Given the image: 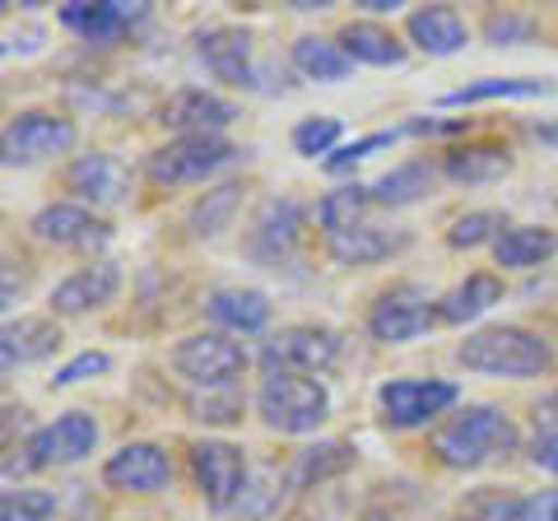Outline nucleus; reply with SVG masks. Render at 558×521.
Listing matches in <instances>:
<instances>
[{"mask_svg": "<svg viewBox=\"0 0 558 521\" xmlns=\"http://www.w3.org/2000/svg\"><path fill=\"white\" fill-rule=\"evenodd\" d=\"M172 368L205 391L233 387V377H242V368H247V350L219 331H201V336H186L178 350H172Z\"/></svg>", "mask_w": 558, "mask_h": 521, "instance_id": "nucleus-6", "label": "nucleus"}, {"mask_svg": "<svg viewBox=\"0 0 558 521\" xmlns=\"http://www.w3.org/2000/svg\"><path fill=\"white\" fill-rule=\"evenodd\" d=\"M410 38L428 57H451V51L465 47V20L451 5H424L410 14Z\"/></svg>", "mask_w": 558, "mask_h": 521, "instance_id": "nucleus-21", "label": "nucleus"}, {"mask_svg": "<svg viewBox=\"0 0 558 521\" xmlns=\"http://www.w3.org/2000/svg\"><path fill=\"white\" fill-rule=\"evenodd\" d=\"M428 182H433V168L428 163H400L396 172H387V178L373 186V201H381V205H405L414 196H424Z\"/></svg>", "mask_w": 558, "mask_h": 521, "instance_id": "nucleus-33", "label": "nucleus"}, {"mask_svg": "<svg viewBox=\"0 0 558 521\" xmlns=\"http://www.w3.org/2000/svg\"><path fill=\"white\" fill-rule=\"evenodd\" d=\"M447 405H457V387L451 381H414L400 377L381 387V410H387L391 428H418L428 420H438Z\"/></svg>", "mask_w": 558, "mask_h": 521, "instance_id": "nucleus-11", "label": "nucleus"}, {"mask_svg": "<svg viewBox=\"0 0 558 521\" xmlns=\"http://www.w3.org/2000/svg\"><path fill=\"white\" fill-rule=\"evenodd\" d=\"M363 5L377 10V14H387V10H396V5H400V0H363Z\"/></svg>", "mask_w": 558, "mask_h": 521, "instance_id": "nucleus-45", "label": "nucleus"}, {"mask_svg": "<svg viewBox=\"0 0 558 521\" xmlns=\"http://www.w3.org/2000/svg\"><path fill=\"white\" fill-rule=\"evenodd\" d=\"M293 65H299L307 80H326V84H336L354 71V61L344 57V47L330 43V38H299L293 43Z\"/></svg>", "mask_w": 558, "mask_h": 521, "instance_id": "nucleus-29", "label": "nucleus"}, {"mask_svg": "<svg viewBox=\"0 0 558 521\" xmlns=\"http://www.w3.org/2000/svg\"><path fill=\"white\" fill-rule=\"evenodd\" d=\"M299 223H303V210L293 201H270L266 205V215H260L256 223V233H252V252L256 256H284L293 247V238H299Z\"/></svg>", "mask_w": 558, "mask_h": 521, "instance_id": "nucleus-27", "label": "nucleus"}, {"mask_svg": "<svg viewBox=\"0 0 558 521\" xmlns=\"http://www.w3.org/2000/svg\"><path fill=\"white\" fill-rule=\"evenodd\" d=\"M502 215L498 210H475V215H461L457 223H451V233H447V242L451 247H480V242H488V238H502Z\"/></svg>", "mask_w": 558, "mask_h": 521, "instance_id": "nucleus-35", "label": "nucleus"}, {"mask_svg": "<svg viewBox=\"0 0 558 521\" xmlns=\"http://www.w3.org/2000/svg\"><path fill=\"white\" fill-rule=\"evenodd\" d=\"M433 451H438L442 465L475 471V465H488V461L517 451V424L494 405H475L433 433Z\"/></svg>", "mask_w": 558, "mask_h": 521, "instance_id": "nucleus-1", "label": "nucleus"}, {"mask_svg": "<svg viewBox=\"0 0 558 521\" xmlns=\"http://www.w3.org/2000/svg\"><path fill=\"white\" fill-rule=\"evenodd\" d=\"M349 465H354V447L349 443H317V447H303L299 451V461H293V484L299 489H312V484H322V480H336L344 475Z\"/></svg>", "mask_w": 558, "mask_h": 521, "instance_id": "nucleus-28", "label": "nucleus"}, {"mask_svg": "<svg viewBox=\"0 0 558 521\" xmlns=\"http://www.w3.org/2000/svg\"><path fill=\"white\" fill-rule=\"evenodd\" d=\"M396 135L391 131H377V135H363V141H354V145H344V149H336V159H330V168H349V163H359L368 149H381V145H391Z\"/></svg>", "mask_w": 558, "mask_h": 521, "instance_id": "nucleus-42", "label": "nucleus"}, {"mask_svg": "<svg viewBox=\"0 0 558 521\" xmlns=\"http://www.w3.org/2000/svg\"><path fill=\"white\" fill-rule=\"evenodd\" d=\"M442 172L451 182H465V186L498 182L502 172H512V154L502 145H461V149H447Z\"/></svg>", "mask_w": 558, "mask_h": 521, "instance_id": "nucleus-24", "label": "nucleus"}, {"mask_svg": "<svg viewBox=\"0 0 558 521\" xmlns=\"http://www.w3.org/2000/svg\"><path fill=\"white\" fill-rule=\"evenodd\" d=\"M554 252H558V233L539 229V223H512V229H502V238L494 242L498 266H512V270H531L539 260H549Z\"/></svg>", "mask_w": 558, "mask_h": 521, "instance_id": "nucleus-23", "label": "nucleus"}, {"mask_svg": "<svg viewBox=\"0 0 558 521\" xmlns=\"http://www.w3.org/2000/svg\"><path fill=\"white\" fill-rule=\"evenodd\" d=\"M65 182L70 191H75L80 201H89V205H121L126 201V191H131V172L121 168L112 154H80L75 163H70L65 172Z\"/></svg>", "mask_w": 558, "mask_h": 521, "instance_id": "nucleus-16", "label": "nucleus"}, {"mask_svg": "<svg viewBox=\"0 0 558 521\" xmlns=\"http://www.w3.org/2000/svg\"><path fill=\"white\" fill-rule=\"evenodd\" d=\"M336 141H340V121L336 117H312V121H299V126H293V149L312 154V159H317V154H330Z\"/></svg>", "mask_w": 558, "mask_h": 521, "instance_id": "nucleus-37", "label": "nucleus"}, {"mask_svg": "<svg viewBox=\"0 0 558 521\" xmlns=\"http://www.w3.org/2000/svg\"><path fill=\"white\" fill-rule=\"evenodd\" d=\"M233 145L223 141V135H178L172 145L163 149H154L149 154V182H159V186H186V182H205L215 168H223L233 159Z\"/></svg>", "mask_w": 558, "mask_h": 521, "instance_id": "nucleus-4", "label": "nucleus"}, {"mask_svg": "<svg viewBox=\"0 0 558 521\" xmlns=\"http://www.w3.org/2000/svg\"><path fill=\"white\" fill-rule=\"evenodd\" d=\"M457 359L470 373L488 377H539L549 373L554 350L535 331H521V326H488V331L465 336Z\"/></svg>", "mask_w": 558, "mask_h": 521, "instance_id": "nucleus-2", "label": "nucleus"}, {"mask_svg": "<svg viewBox=\"0 0 558 521\" xmlns=\"http://www.w3.org/2000/svg\"><path fill=\"white\" fill-rule=\"evenodd\" d=\"M117 289H121V270L112 266V260H94V266H80L75 275H65V280L51 289V312L75 317V312L112 303Z\"/></svg>", "mask_w": 558, "mask_h": 521, "instance_id": "nucleus-15", "label": "nucleus"}, {"mask_svg": "<svg viewBox=\"0 0 558 521\" xmlns=\"http://www.w3.org/2000/svg\"><path fill=\"white\" fill-rule=\"evenodd\" d=\"M75 145V121L57 112H20L5 126V159L10 163H33L47 154H61Z\"/></svg>", "mask_w": 558, "mask_h": 521, "instance_id": "nucleus-12", "label": "nucleus"}, {"mask_svg": "<svg viewBox=\"0 0 558 521\" xmlns=\"http://www.w3.org/2000/svg\"><path fill=\"white\" fill-rule=\"evenodd\" d=\"M526 33H535V20H517V14H488V38H494L498 47L512 43V38H526Z\"/></svg>", "mask_w": 558, "mask_h": 521, "instance_id": "nucleus-41", "label": "nucleus"}, {"mask_svg": "<svg viewBox=\"0 0 558 521\" xmlns=\"http://www.w3.org/2000/svg\"><path fill=\"white\" fill-rule=\"evenodd\" d=\"M238 391L233 387H209L205 396H191V420H201V424H229L238 420Z\"/></svg>", "mask_w": 558, "mask_h": 521, "instance_id": "nucleus-36", "label": "nucleus"}, {"mask_svg": "<svg viewBox=\"0 0 558 521\" xmlns=\"http://www.w3.org/2000/svg\"><path fill=\"white\" fill-rule=\"evenodd\" d=\"M535 443L558 447V391H549L545 401L535 405Z\"/></svg>", "mask_w": 558, "mask_h": 521, "instance_id": "nucleus-40", "label": "nucleus"}, {"mask_svg": "<svg viewBox=\"0 0 558 521\" xmlns=\"http://www.w3.org/2000/svg\"><path fill=\"white\" fill-rule=\"evenodd\" d=\"M196 51H201L205 71L215 80L238 84V89L252 84V38H247V28H209L196 38Z\"/></svg>", "mask_w": 558, "mask_h": 521, "instance_id": "nucleus-17", "label": "nucleus"}, {"mask_svg": "<svg viewBox=\"0 0 558 521\" xmlns=\"http://www.w3.org/2000/svg\"><path fill=\"white\" fill-rule=\"evenodd\" d=\"M326 247L330 256L340 260V266H363V260H381V256H391L396 247H405V233H387V229H377V223H354V229H344V233H330L326 238Z\"/></svg>", "mask_w": 558, "mask_h": 521, "instance_id": "nucleus-22", "label": "nucleus"}, {"mask_svg": "<svg viewBox=\"0 0 558 521\" xmlns=\"http://www.w3.org/2000/svg\"><path fill=\"white\" fill-rule=\"evenodd\" d=\"M102 480L121 494H159L172 484V461L154 443H126L102 461Z\"/></svg>", "mask_w": 558, "mask_h": 521, "instance_id": "nucleus-10", "label": "nucleus"}, {"mask_svg": "<svg viewBox=\"0 0 558 521\" xmlns=\"http://www.w3.org/2000/svg\"><path fill=\"white\" fill-rule=\"evenodd\" d=\"M191 480H196V489L209 508L229 512L233 502L247 494V457H242V447H233V443L205 438L191 447Z\"/></svg>", "mask_w": 558, "mask_h": 521, "instance_id": "nucleus-5", "label": "nucleus"}, {"mask_svg": "<svg viewBox=\"0 0 558 521\" xmlns=\"http://www.w3.org/2000/svg\"><path fill=\"white\" fill-rule=\"evenodd\" d=\"M554 89L549 80H475L465 89L442 94L447 108H461V102H488V98H545Z\"/></svg>", "mask_w": 558, "mask_h": 521, "instance_id": "nucleus-31", "label": "nucleus"}, {"mask_svg": "<svg viewBox=\"0 0 558 521\" xmlns=\"http://www.w3.org/2000/svg\"><path fill=\"white\" fill-rule=\"evenodd\" d=\"M205 307H209V317L219 326H229V331H260V326L270 322V303H266V293H256V289H215Z\"/></svg>", "mask_w": 558, "mask_h": 521, "instance_id": "nucleus-26", "label": "nucleus"}, {"mask_svg": "<svg viewBox=\"0 0 558 521\" xmlns=\"http://www.w3.org/2000/svg\"><path fill=\"white\" fill-rule=\"evenodd\" d=\"M336 43L344 47L349 61H363V65H400L405 61V47L396 43V33L381 28V24H368V20L344 24Z\"/></svg>", "mask_w": 558, "mask_h": 521, "instance_id": "nucleus-25", "label": "nucleus"}, {"mask_svg": "<svg viewBox=\"0 0 558 521\" xmlns=\"http://www.w3.org/2000/svg\"><path fill=\"white\" fill-rule=\"evenodd\" d=\"M98 443V424L89 420V414H61L57 424H43L38 433L28 438V457L24 465L28 471H43V465H70V461H80V457H89Z\"/></svg>", "mask_w": 558, "mask_h": 521, "instance_id": "nucleus-9", "label": "nucleus"}, {"mask_svg": "<svg viewBox=\"0 0 558 521\" xmlns=\"http://www.w3.org/2000/svg\"><path fill=\"white\" fill-rule=\"evenodd\" d=\"M233 117H238L233 102H223L219 94H205V89H178L159 112L163 126H172L178 135H219Z\"/></svg>", "mask_w": 558, "mask_h": 521, "instance_id": "nucleus-14", "label": "nucleus"}, {"mask_svg": "<svg viewBox=\"0 0 558 521\" xmlns=\"http://www.w3.org/2000/svg\"><path fill=\"white\" fill-rule=\"evenodd\" d=\"M535 465H545V471H554V475H558V447L535 443Z\"/></svg>", "mask_w": 558, "mask_h": 521, "instance_id": "nucleus-44", "label": "nucleus"}, {"mask_svg": "<svg viewBox=\"0 0 558 521\" xmlns=\"http://www.w3.org/2000/svg\"><path fill=\"white\" fill-rule=\"evenodd\" d=\"M57 512V494L47 489H10L0 498V521H47Z\"/></svg>", "mask_w": 558, "mask_h": 521, "instance_id": "nucleus-34", "label": "nucleus"}, {"mask_svg": "<svg viewBox=\"0 0 558 521\" xmlns=\"http://www.w3.org/2000/svg\"><path fill=\"white\" fill-rule=\"evenodd\" d=\"M433 322H438V307H428L424 293L410 289V284L387 289V293H381V299L373 303V312H368V331H373V340H381V344H405V340H414V336H424Z\"/></svg>", "mask_w": 558, "mask_h": 521, "instance_id": "nucleus-8", "label": "nucleus"}, {"mask_svg": "<svg viewBox=\"0 0 558 521\" xmlns=\"http://www.w3.org/2000/svg\"><path fill=\"white\" fill-rule=\"evenodd\" d=\"M373 205V186H340V191H326L322 205H317V219H322V233H344L363 223V210Z\"/></svg>", "mask_w": 558, "mask_h": 521, "instance_id": "nucleus-30", "label": "nucleus"}, {"mask_svg": "<svg viewBox=\"0 0 558 521\" xmlns=\"http://www.w3.org/2000/svg\"><path fill=\"white\" fill-rule=\"evenodd\" d=\"M461 521H526V498L508 489H475L461 502Z\"/></svg>", "mask_w": 558, "mask_h": 521, "instance_id": "nucleus-32", "label": "nucleus"}, {"mask_svg": "<svg viewBox=\"0 0 558 521\" xmlns=\"http://www.w3.org/2000/svg\"><path fill=\"white\" fill-rule=\"evenodd\" d=\"M140 20L135 5H121V0H70L61 10V24L84 33L89 43H108L117 33H126Z\"/></svg>", "mask_w": 558, "mask_h": 521, "instance_id": "nucleus-18", "label": "nucleus"}, {"mask_svg": "<svg viewBox=\"0 0 558 521\" xmlns=\"http://www.w3.org/2000/svg\"><path fill=\"white\" fill-rule=\"evenodd\" d=\"M94 373H108V354H80V359H70L65 368L51 377V387H70V381H84V377H94Z\"/></svg>", "mask_w": 558, "mask_h": 521, "instance_id": "nucleus-39", "label": "nucleus"}, {"mask_svg": "<svg viewBox=\"0 0 558 521\" xmlns=\"http://www.w3.org/2000/svg\"><path fill=\"white\" fill-rule=\"evenodd\" d=\"M238 191H242V186H219L215 196H209V205H205V201L196 205V215H191V223H196V233H215V229H219V219L233 210Z\"/></svg>", "mask_w": 558, "mask_h": 521, "instance_id": "nucleus-38", "label": "nucleus"}, {"mask_svg": "<svg viewBox=\"0 0 558 521\" xmlns=\"http://www.w3.org/2000/svg\"><path fill=\"white\" fill-rule=\"evenodd\" d=\"M270 373H326L330 363L340 359V336L330 331V326H289V331H279L266 350H260Z\"/></svg>", "mask_w": 558, "mask_h": 521, "instance_id": "nucleus-7", "label": "nucleus"}, {"mask_svg": "<svg viewBox=\"0 0 558 521\" xmlns=\"http://www.w3.org/2000/svg\"><path fill=\"white\" fill-rule=\"evenodd\" d=\"M494 303H502V280H498V275H488V270H475V275H465V280L451 293H442V299H438V322L465 326V322L484 317Z\"/></svg>", "mask_w": 558, "mask_h": 521, "instance_id": "nucleus-19", "label": "nucleus"}, {"mask_svg": "<svg viewBox=\"0 0 558 521\" xmlns=\"http://www.w3.org/2000/svg\"><path fill=\"white\" fill-rule=\"evenodd\" d=\"M57 344H61V331L47 317H20V322H5V331H0V359H5V368L38 363L47 354H57Z\"/></svg>", "mask_w": 558, "mask_h": 521, "instance_id": "nucleus-20", "label": "nucleus"}, {"mask_svg": "<svg viewBox=\"0 0 558 521\" xmlns=\"http://www.w3.org/2000/svg\"><path fill=\"white\" fill-rule=\"evenodd\" d=\"M28 229H33V238L51 242V247H80V252H94L112 238L108 223L89 210H80V205H47V210L33 215Z\"/></svg>", "mask_w": 558, "mask_h": 521, "instance_id": "nucleus-13", "label": "nucleus"}, {"mask_svg": "<svg viewBox=\"0 0 558 521\" xmlns=\"http://www.w3.org/2000/svg\"><path fill=\"white\" fill-rule=\"evenodd\" d=\"M526 521H558V489L545 498H526Z\"/></svg>", "mask_w": 558, "mask_h": 521, "instance_id": "nucleus-43", "label": "nucleus"}, {"mask_svg": "<svg viewBox=\"0 0 558 521\" xmlns=\"http://www.w3.org/2000/svg\"><path fill=\"white\" fill-rule=\"evenodd\" d=\"M256 410L275 433H312L330 414V396L317 377L303 373H266L256 391Z\"/></svg>", "mask_w": 558, "mask_h": 521, "instance_id": "nucleus-3", "label": "nucleus"}]
</instances>
